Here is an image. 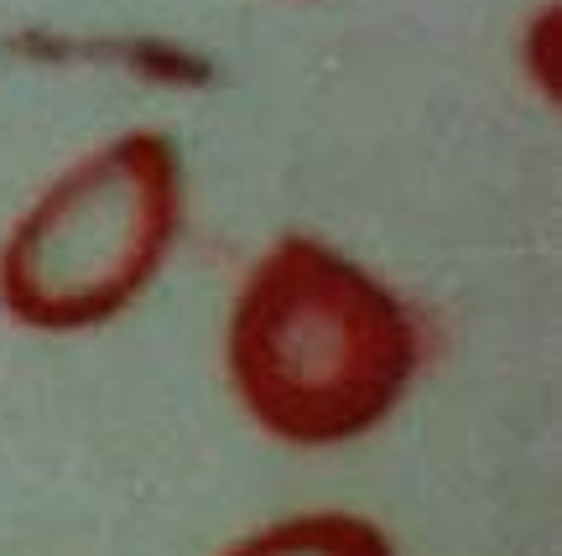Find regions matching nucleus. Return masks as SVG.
<instances>
[{"mask_svg":"<svg viewBox=\"0 0 562 556\" xmlns=\"http://www.w3.org/2000/svg\"><path fill=\"white\" fill-rule=\"evenodd\" d=\"M224 359L261 432L292 447H334L402 406L422 364V328L344 250L286 235L240 281Z\"/></svg>","mask_w":562,"mask_h":556,"instance_id":"1","label":"nucleus"},{"mask_svg":"<svg viewBox=\"0 0 562 556\" xmlns=\"http://www.w3.org/2000/svg\"><path fill=\"white\" fill-rule=\"evenodd\" d=\"M224 556H396L381 525L344 510H313V515L277 520L256 536L235 541Z\"/></svg>","mask_w":562,"mask_h":556,"instance_id":"3","label":"nucleus"},{"mask_svg":"<svg viewBox=\"0 0 562 556\" xmlns=\"http://www.w3.org/2000/svg\"><path fill=\"white\" fill-rule=\"evenodd\" d=\"M182 229V151L131 131L63 167L0 239V307L37 333H89L157 281Z\"/></svg>","mask_w":562,"mask_h":556,"instance_id":"2","label":"nucleus"}]
</instances>
